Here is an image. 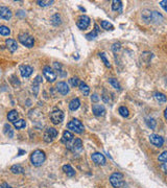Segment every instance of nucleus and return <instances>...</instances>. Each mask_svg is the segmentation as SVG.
Instances as JSON below:
<instances>
[{
  "instance_id": "obj_1",
  "label": "nucleus",
  "mask_w": 167,
  "mask_h": 188,
  "mask_svg": "<svg viewBox=\"0 0 167 188\" xmlns=\"http://www.w3.org/2000/svg\"><path fill=\"white\" fill-rule=\"evenodd\" d=\"M45 160H46V155L41 150H36L31 155V161L34 166H41Z\"/></svg>"
},
{
  "instance_id": "obj_2",
  "label": "nucleus",
  "mask_w": 167,
  "mask_h": 188,
  "mask_svg": "<svg viewBox=\"0 0 167 188\" xmlns=\"http://www.w3.org/2000/svg\"><path fill=\"white\" fill-rule=\"evenodd\" d=\"M110 182L115 188H120L124 185V178L123 175L120 172H114L110 177Z\"/></svg>"
},
{
  "instance_id": "obj_3",
  "label": "nucleus",
  "mask_w": 167,
  "mask_h": 188,
  "mask_svg": "<svg viewBox=\"0 0 167 188\" xmlns=\"http://www.w3.org/2000/svg\"><path fill=\"white\" fill-rule=\"evenodd\" d=\"M68 129L73 131V132H75L76 134H82L84 133V131H85V127H84V124L82 123V121H79V119H73V120H71L69 123L67 124Z\"/></svg>"
},
{
  "instance_id": "obj_4",
  "label": "nucleus",
  "mask_w": 167,
  "mask_h": 188,
  "mask_svg": "<svg viewBox=\"0 0 167 188\" xmlns=\"http://www.w3.org/2000/svg\"><path fill=\"white\" fill-rule=\"evenodd\" d=\"M18 40L20 41V43H22L23 45L28 47V48L32 47L35 44L34 38H32L31 36H29L28 34H25V32H23V34H19V36H18Z\"/></svg>"
},
{
  "instance_id": "obj_5",
  "label": "nucleus",
  "mask_w": 167,
  "mask_h": 188,
  "mask_svg": "<svg viewBox=\"0 0 167 188\" xmlns=\"http://www.w3.org/2000/svg\"><path fill=\"white\" fill-rule=\"evenodd\" d=\"M66 145H67L68 150L72 151L73 153H77V152H80L83 150V142L79 138L73 139L72 141H71L70 143H68V144H66Z\"/></svg>"
},
{
  "instance_id": "obj_6",
  "label": "nucleus",
  "mask_w": 167,
  "mask_h": 188,
  "mask_svg": "<svg viewBox=\"0 0 167 188\" xmlns=\"http://www.w3.org/2000/svg\"><path fill=\"white\" fill-rule=\"evenodd\" d=\"M63 119H64V113L61 110H55L50 113V120L52 121V123L59 124L63 121Z\"/></svg>"
},
{
  "instance_id": "obj_7",
  "label": "nucleus",
  "mask_w": 167,
  "mask_h": 188,
  "mask_svg": "<svg viewBox=\"0 0 167 188\" xmlns=\"http://www.w3.org/2000/svg\"><path fill=\"white\" fill-rule=\"evenodd\" d=\"M76 24H77V27L79 29L85 31V29H87L89 27V25H90V18L88 16H86V15H83V16H80Z\"/></svg>"
},
{
  "instance_id": "obj_8",
  "label": "nucleus",
  "mask_w": 167,
  "mask_h": 188,
  "mask_svg": "<svg viewBox=\"0 0 167 188\" xmlns=\"http://www.w3.org/2000/svg\"><path fill=\"white\" fill-rule=\"evenodd\" d=\"M58 136V131H56L55 128H48L45 133H44L43 139L45 142H51L55 137Z\"/></svg>"
},
{
  "instance_id": "obj_9",
  "label": "nucleus",
  "mask_w": 167,
  "mask_h": 188,
  "mask_svg": "<svg viewBox=\"0 0 167 188\" xmlns=\"http://www.w3.org/2000/svg\"><path fill=\"white\" fill-rule=\"evenodd\" d=\"M43 74L44 76L46 77V80L50 83L55 82L56 80V73L52 70V68H50L49 66H45L43 68Z\"/></svg>"
},
{
  "instance_id": "obj_10",
  "label": "nucleus",
  "mask_w": 167,
  "mask_h": 188,
  "mask_svg": "<svg viewBox=\"0 0 167 188\" xmlns=\"http://www.w3.org/2000/svg\"><path fill=\"white\" fill-rule=\"evenodd\" d=\"M150 141L151 144H154L157 147H161L164 144V139L161 136L157 135V134H151L150 135Z\"/></svg>"
},
{
  "instance_id": "obj_11",
  "label": "nucleus",
  "mask_w": 167,
  "mask_h": 188,
  "mask_svg": "<svg viewBox=\"0 0 167 188\" xmlns=\"http://www.w3.org/2000/svg\"><path fill=\"white\" fill-rule=\"evenodd\" d=\"M91 159L92 161H93L94 163L98 164V165H104V164L107 163V160L106 158H104V156L103 154L100 153H94L91 155Z\"/></svg>"
},
{
  "instance_id": "obj_12",
  "label": "nucleus",
  "mask_w": 167,
  "mask_h": 188,
  "mask_svg": "<svg viewBox=\"0 0 167 188\" xmlns=\"http://www.w3.org/2000/svg\"><path fill=\"white\" fill-rule=\"evenodd\" d=\"M92 112H93L95 116L100 117V116L106 115V108H104L103 104H93L92 106Z\"/></svg>"
},
{
  "instance_id": "obj_13",
  "label": "nucleus",
  "mask_w": 167,
  "mask_h": 188,
  "mask_svg": "<svg viewBox=\"0 0 167 188\" xmlns=\"http://www.w3.org/2000/svg\"><path fill=\"white\" fill-rule=\"evenodd\" d=\"M56 90H58L59 93H61L62 95H66L69 93L70 89H69V86L67 85V83L60 82V83H58V85H56Z\"/></svg>"
},
{
  "instance_id": "obj_14",
  "label": "nucleus",
  "mask_w": 167,
  "mask_h": 188,
  "mask_svg": "<svg viewBox=\"0 0 167 188\" xmlns=\"http://www.w3.org/2000/svg\"><path fill=\"white\" fill-rule=\"evenodd\" d=\"M12 16H13V13L8 7H0V18L4 20H8L11 19Z\"/></svg>"
},
{
  "instance_id": "obj_15",
  "label": "nucleus",
  "mask_w": 167,
  "mask_h": 188,
  "mask_svg": "<svg viewBox=\"0 0 167 188\" xmlns=\"http://www.w3.org/2000/svg\"><path fill=\"white\" fill-rule=\"evenodd\" d=\"M19 70H20L21 75H22L23 77L31 76L32 71H34V70H32V68L31 66H28V65H22V66H20Z\"/></svg>"
},
{
  "instance_id": "obj_16",
  "label": "nucleus",
  "mask_w": 167,
  "mask_h": 188,
  "mask_svg": "<svg viewBox=\"0 0 167 188\" xmlns=\"http://www.w3.org/2000/svg\"><path fill=\"white\" fill-rule=\"evenodd\" d=\"M74 139V136L72 133H70L69 131H65L64 133H63V136H62V142L65 143V144H68V143H70L72 140Z\"/></svg>"
},
{
  "instance_id": "obj_17",
  "label": "nucleus",
  "mask_w": 167,
  "mask_h": 188,
  "mask_svg": "<svg viewBox=\"0 0 167 188\" xmlns=\"http://www.w3.org/2000/svg\"><path fill=\"white\" fill-rule=\"evenodd\" d=\"M5 44H7V47L11 52H15L18 48V44L14 39H7V40L5 41Z\"/></svg>"
},
{
  "instance_id": "obj_18",
  "label": "nucleus",
  "mask_w": 167,
  "mask_h": 188,
  "mask_svg": "<svg viewBox=\"0 0 167 188\" xmlns=\"http://www.w3.org/2000/svg\"><path fill=\"white\" fill-rule=\"evenodd\" d=\"M122 1L120 0H113L112 1V10L115 12H122Z\"/></svg>"
},
{
  "instance_id": "obj_19",
  "label": "nucleus",
  "mask_w": 167,
  "mask_h": 188,
  "mask_svg": "<svg viewBox=\"0 0 167 188\" xmlns=\"http://www.w3.org/2000/svg\"><path fill=\"white\" fill-rule=\"evenodd\" d=\"M79 106H80V100L79 98H73L69 103V109L71 111H75V110L79 108Z\"/></svg>"
},
{
  "instance_id": "obj_20",
  "label": "nucleus",
  "mask_w": 167,
  "mask_h": 188,
  "mask_svg": "<svg viewBox=\"0 0 167 188\" xmlns=\"http://www.w3.org/2000/svg\"><path fill=\"white\" fill-rule=\"evenodd\" d=\"M63 171H64L68 177H73V176L75 175V171H74L72 168V166L69 165V164L63 166Z\"/></svg>"
},
{
  "instance_id": "obj_21",
  "label": "nucleus",
  "mask_w": 167,
  "mask_h": 188,
  "mask_svg": "<svg viewBox=\"0 0 167 188\" xmlns=\"http://www.w3.org/2000/svg\"><path fill=\"white\" fill-rule=\"evenodd\" d=\"M79 87L80 92H82L84 95H86V96H87V95H89V93H90V88H89V86L86 83L80 82Z\"/></svg>"
},
{
  "instance_id": "obj_22",
  "label": "nucleus",
  "mask_w": 167,
  "mask_h": 188,
  "mask_svg": "<svg viewBox=\"0 0 167 188\" xmlns=\"http://www.w3.org/2000/svg\"><path fill=\"white\" fill-rule=\"evenodd\" d=\"M154 97L155 99L159 101V103H165V101H167V96L165 94L161 93V92H156V93L154 94Z\"/></svg>"
},
{
  "instance_id": "obj_23",
  "label": "nucleus",
  "mask_w": 167,
  "mask_h": 188,
  "mask_svg": "<svg viewBox=\"0 0 167 188\" xmlns=\"http://www.w3.org/2000/svg\"><path fill=\"white\" fill-rule=\"evenodd\" d=\"M18 116H19V114H18V112L16 111V110H12V111L8 112L7 119L12 122H15L16 120H18Z\"/></svg>"
},
{
  "instance_id": "obj_24",
  "label": "nucleus",
  "mask_w": 167,
  "mask_h": 188,
  "mask_svg": "<svg viewBox=\"0 0 167 188\" xmlns=\"http://www.w3.org/2000/svg\"><path fill=\"white\" fill-rule=\"evenodd\" d=\"M11 171L15 175H18V174H23L24 169H23V167L19 165V164H16V165H13L11 167Z\"/></svg>"
},
{
  "instance_id": "obj_25",
  "label": "nucleus",
  "mask_w": 167,
  "mask_h": 188,
  "mask_svg": "<svg viewBox=\"0 0 167 188\" xmlns=\"http://www.w3.org/2000/svg\"><path fill=\"white\" fill-rule=\"evenodd\" d=\"M99 34V29H98V26L95 24V29L93 31H91L90 34H87L86 35V38L88 39V40H92V39H95Z\"/></svg>"
},
{
  "instance_id": "obj_26",
  "label": "nucleus",
  "mask_w": 167,
  "mask_h": 188,
  "mask_svg": "<svg viewBox=\"0 0 167 188\" xmlns=\"http://www.w3.org/2000/svg\"><path fill=\"white\" fill-rule=\"evenodd\" d=\"M13 123H14V127L16 128L17 130H21L26 127V122L25 120H23V119H18V120L13 122Z\"/></svg>"
},
{
  "instance_id": "obj_27",
  "label": "nucleus",
  "mask_w": 167,
  "mask_h": 188,
  "mask_svg": "<svg viewBox=\"0 0 167 188\" xmlns=\"http://www.w3.org/2000/svg\"><path fill=\"white\" fill-rule=\"evenodd\" d=\"M3 129H4V134L8 137V138H12V137L14 136V131L12 130V127L8 123L4 124Z\"/></svg>"
},
{
  "instance_id": "obj_28",
  "label": "nucleus",
  "mask_w": 167,
  "mask_h": 188,
  "mask_svg": "<svg viewBox=\"0 0 167 188\" xmlns=\"http://www.w3.org/2000/svg\"><path fill=\"white\" fill-rule=\"evenodd\" d=\"M109 83L111 84V85H112L115 89H117V90H121L120 84H119L118 80H116V79H114V77H110V79H109Z\"/></svg>"
},
{
  "instance_id": "obj_29",
  "label": "nucleus",
  "mask_w": 167,
  "mask_h": 188,
  "mask_svg": "<svg viewBox=\"0 0 167 188\" xmlns=\"http://www.w3.org/2000/svg\"><path fill=\"white\" fill-rule=\"evenodd\" d=\"M101 27L106 31H113L114 26L112 25V23H110L109 21H101Z\"/></svg>"
},
{
  "instance_id": "obj_30",
  "label": "nucleus",
  "mask_w": 167,
  "mask_h": 188,
  "mask_svg": "<svg viewBox=\"0 0 167 188\" xmlns=\"http://www.w3.org/2000/svg\"><path fill=\"white\" fill-rule=\"evenodd\" d=\"M145 120H146V121H145V122H146V124H147L151 130H154L155 128H156V125H157V121L155 120L154 118H151V117H147V118L145 119Z\"/></svg>"
},
{
  "instance_id": "obj_31",
  "label": "nucleus",
  "mask_w": 167,
  "mask_h": 188,
  "mask_svg": "<svg viewBox=\"0 0 167 188\" xmlns=\"http://www.w3.org/2000/svg\"><path fill=\"white\" fill-rule=\"evenodd\" d=\"M118 112H119V114H120L122 117H124V118L129 117V115H130L129 109L125 108V107H120V108H119V110H118Z\"/></svg>"
},
{
  "instance_id": "obj_32",
  "label": "nucleus",
  "mask_w": 167,
  "mask_h": 188,
  "mask_svg": "<svg viewBox=\"0 0 167 188\" xmlns=\"http://www.w3.org/2000/svg\"><path fill=\"white\" fill-rule=\"evenodd\" d=\"M11 34V29L7 27V26L1 25L0 26V35L1 36H8Z\"/></svg>"
},
{
  "instance_id": "obj_33",
  "label": "nucleus",
  "mask_w": 167,
  "mask_h": 188,
  "mask_svg": "<svg viewBox=\"0 0 167 188\" xmlns=\"http://www.w3.org/2000/svg\"><path fill=\"white\" fill-rule=\"evenodd\" d=\"M51 23H52V24H55V25L61 24V17H60L59 14L53 15V16L51 17Z\"/></svg>"
},
{
  "instance_id": "obj_34",
  "label": "nucleus",
  "mask_w": 167,
  "mask_h": 188,
  "mask_svg": "<svg viewBox=\"0 0 167 188\" xmlns=\"http://www.w3.org/2000/svg\"><path fill=\"white\" fill-rule=\"evenodd\" d=\"M53 0H47V1H44V0H39V1H37V3L40 5V7H48V5H51L53 3Z\"/></svg>"
},
{
  "instance_id": "obj_35",
  "label": "nucleus",
  "mask_w": 167,
  "mask_h": 188,
  "mask_svg": "<svg viewBox=\"0 0 167 188\" xmlns=\"http://www.w3.org/2000/svg\"><path fill=\"white\" fill-rule=\"evenodd\" d=\"M158 160H159L160 162L166 163L167 162V151L163 152V153H161L159 155V157H158Z\"/></svg>"
},
{
  "instance_id": "obj_36",
  "label": "nucleus",
  "mask_w": 167,
  "mask_h": 188,
  "mask_svg": "<svg viewBox=\"0 0 167 188\" xmlns=\"http://www.w3.org/2000/svg\"><path fill=\"white\" fill-rule=\"evenodd\" d=\"M99 56H100V58H101V60H103V62L104 63V65H106V66H107V67L111 68V64H110L109 60H108V59H107V56H106V53L101 52V53H99Z\"/></svg>"
},
{
  "instance_id": "obj_37",
  "label": "nucleus",
  "mask_w": 167,
  "mask_h": 188,
  "mask_svg": "<svg viewBox=\"0 0 167 188\" xmlns=\"http://www.w3.org/2000/svg\"><path fill=\"white\" fill-rule=\"evenodd\" d=\"M69 83L73 86V87H77V86H79L80 80H79V77H71L69 80Z\"/></svg>"
},
{
  "instance_id": "obj_38",
  "label": "nucleus",
  "mask_w": 167,
  "mask_h": 188,
  "mask_svg": "<svg viewBox=\"0 0 167 188\" xmlns=\"http://www.w3.org/2000/svg\"><path fill=\"white\" fill-rule=\"evenodd\" d=\"M108 96H109V95L107 94V91L103 90V96H101V98L103 99L104 103H109V101H110V98Z\"/></svg>"
},
{
  "instance_id": "obj_39",
  "label": "nucleus",
  "mask_w": 167,
  "mask_h": 188,
  "mask_svg": "<svg viewBox=\"0 0 167 188\" xmlns=\"http://www.w3.org/2000/svg\"><path fill=\"white\" fill-rule=\"evenodd\" d=\"M160 5L164 11L167 12V0H162V1H160Z\"/></svg>"
},
{
  "instance_id": "obj_40",
  "label": "nucleus",
  "mask_w": 167,
  "mask_h": 188,
  "mask_svg": "<svg viewBox=\"0 0 167 188\" xmlns=\"http://www.w3.org/2000/svg\"><path fill=\"white\" fill-rule=\"evenodd\" d=\"M91 100L94 101V103H96V101L99 100V96H98V94L94 93L93 95H92V96H91Z\"/></svg>"
},
{
  "instance_id": "obj_41",
  "label": "nucleus",
  "mask_w": 167,
  "mask_h": 188,
  "mask_svg": "<svg viewBox=\"0 0 167 188\" xmlns=\"http://www.w3.org/2000/svg\"><path fill=\"white\" fill-rule=\"evenodd\" d=\"M162 168H163L164 172H165V174H167V162L163 164V165H162Z\"/></svg>"
},
{
  "instance_id": "obj_42",
  "label": "nucleus",
  "mask_w": 167,
  "mask_h": 188,
  "mask_svg": "<svg viewBox=\"0 0 167 188\" xmlns=\"http://www.w3.org/2000/svg\"><path fill=\"white\" fill-rule=\"evenodd\" d=\"M1 188H13V187H11L10 185H8V184H7V183H3V184H2Z\"/></svg>"
},
{
  "instance_id": "obj_43",
  "label": "nucleus",
  "mask_w": 167,
  "mask_h": 188,
  "mask_svg": "<svg viewBox=\"0 0 167 188\" xmlns=\"http://www.w3.org/2000/svg\"><path fill=\"white\" fill-rule=\"evenodd\" d=\"M164 117L167 119V108L165 109V111H164Z\"/></svg>"
}]
</instances>
